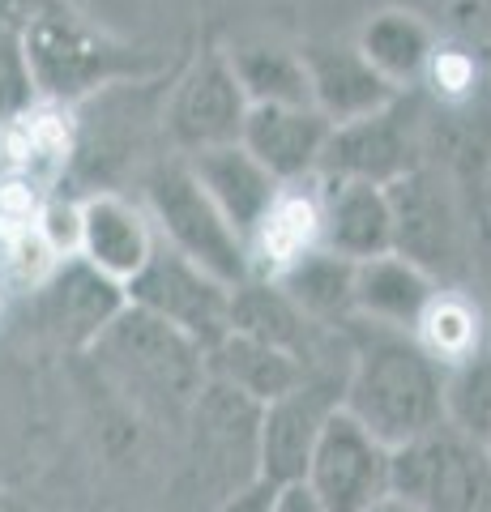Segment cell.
<instances>
[{"instance_id": "cell-1", "label": "cell", "mask_w": 491, "mask_h": 512, "mask_svg": "<svg viewBox=\"0 0 491 512\" xmlns=\"http://www.w3.org/2000/svg\"><path fill=\"white\" fill-rule=\"evenodd\" d=\"M342 410L389 448L423 440L427 431L445 427V367L415 333L363 325L351 376L342 380Z\"/></svg>"}, {"instance_id": "cell-2", "label": "cell", "mask_w": 491, "mask_h": 512, "mask_svg": "<svg viewBox=\"0 0 491 512\" xmlns=\"http://www.w3.org/2000/svg\"><path fill=\"white\" fill-rule=\"evenodd\" d=\"M30 90L43 103L73 107L107 86H141L163 60L107 35L69 0H43L39 13L18 30Z\"/></svg>"}, {"instance_id": "cell-3", "label": "cell", "mask_w": 491, "mask_h": 512, "mask_svg": "<svg viewBox=\"0 0 491 512\" xmlns=\"http://www.w3.org/2000/svg\"><path fill=\"white\" fill-rule=\"evenodd\" d=\"M146 205L158 227V239L167 248H176L193 265H201L205 274H214L218 282H227L231 291L252 278V256L248 244L235 235L231 222L218 214V205L205 197V188L197 184V175L188 171V163H158L146 180Z\"/></svg>"}, {"instance_id": "cell-4", "label": "cell", "mask_w": 491, "mask_h": 512, "mask_svg": "<svg viewBox=\"0 0 491 512\" xmlns=\"http://www.w3.org/2000/svg\"><path fill=\"white\" fill-rule=\"evenodd\" d=\"M129 389L163 406H193L205 389V350L141 308H124L90 346Z\"/></svg>"}, {"instance_id": "cell-5", "label": "cell", "mask_w": 491, "mask_h": 512, "mask_svg": "<svg viewBox=\"0 0 491 512\" xmlns=\"http://www.w3.org/2000/svg\"><path fill=\"white\" fill-rule=\"evenodd\" d=\"M389 495L423 512H491V448L436 427L393 448Z\"/></svg>"}, {"instance_id": "cell-6", "label": "cell", "mask_w": 491, "mask_h": 512, "mask_svg": "<svg viewBox=\"0 0 491 512\" xmlns=\"http://www.w3.org/2000/svg\"><path fill=\"white\" fill-rule=\"evenodd\" d=\"M133 308L167 320L171 329H180L188 342L201 350H214L231 333V286L205 274L176 248H167L163 239L154 244L146 269L124 286Z\"/></svg>"}, {"instance_id": "cell-7", "label": "cell", "mask_w": 491, "mask_h": 512, "mask_svg": "<svg viewBox=\"0 0 491 512\" xmlns=\"http://www.w3.org/2000/svg\"><path fill=\"white\" fill-rule=\"evenodd\" d=\"M248 120V99L231 73L227 52H201L180 73L176 90L163 107V128L184 158L240 146Z\"/></svg>"}, {"instance_id": "cell-8", "label": "cell", "mask_w": 491, "mask_h": 512, "mask_svg": "<svg viewBox=\"0 0 491 512\" xmlns=\"http://www.w3.org/2000/svg\"><path fill=\"white\" fill-rule=\"evenodd\" d=\"M342 410V380L312 372L304 384L257 410V478L269 487L304 483L325 423Z\"/></svg>"}, {"instance_id": "cell-9", "label": "cell", "mask_w": 491, "mask_h": 512, "mask_svg": "<svg viewBox=\"0 0 491 512\" xmlns=\"http://www.w3.org/2000/svg\"><path fill=\"white\" fill-rule=\"evenodd\" d=\"M389 474H393V448L380 444L346 410H338L321 431L304 487L316 495V504L325 512H368L389 495Z\"/></svg>"}, {"instance_id": "cell-10", "label": "cell", "mask_w": 491, "mask_h": 512, "mask_svg": "<svg viewBox=\"0 0 491 512\" xmlns=\"http://www.w3.org/2000/svg\"><path fill=\"white\" fill-rule=\"evenodd\" d=\"M410 171H415V137H410V124L402 116V99H398L393 107L376 111V116L338 124L325 141L321 171L316 175L325 184L389 188Z\"/></svg>"}, {"instance_id": "cell-11", "label": "cell", "mask_w": 491, "mask_h": 512, "mask_svg": "<svg viewBox=\"0 0 491 512\" xmlns=\"http://www.w3.org/2000/svg\"><path fill=\"white\" fill-rule=\"evenodd\" d=\"M43 329L65 346H94L107 333V325L129 308L124 286L99 274L82 256H65L56 269L35 286Z\"/></svg>"}, {"instance_id": "cell-12", "label": "cell", "mask_w": 491, "mask_h": 512, "mask_svg": "<svg viewBox=\"0 0 491 512\" xmlns=\"http://www.w3.org/2000/svg\"><path fill=\"white\" fill-rule=\"evenodd\" d=\"M304 69L312 86V107L321 111L329 124H351L363 116H376L402 99L398 86L380 77L355 43H312L304 47Z\"/></svg>"}, {"instance_id": "cell-13", "label": "cell", "mask_w": 491, "mask_h": 512, "mask_svg": "<svg viewBox=\"0 0 491 512\" xmlns=\"http://www.w3.org/2000/svg\"><path fill=\"white\" fill-rule=\"evenodd\" d=\"M334 133L316 107H248L240 146L274 175L282 188L304 184L321 171L325 141Z\"/></svg>"}, {"instance_id": "cell-14", "label": "cell", "mask_w": 491, "mask_h": 512, "mask_svg": "<svg viewBox=\"0 0 491 512\" xmlns=\"http://www.w3.org/2000/svg\"><path fill=\"white\" fill-rule=\"evenodd\" d=\"M158 235L141 205H133L120 192H90L82 197V239H77V256L90 261L99 274L129 286L141 269H146Z\"/></svg>"}, {"instance_id": "cell-15", "label": "cell", "mask_w": 491, "mask_h": 512, "mask_svg": "<svg viewBox=\"0 0 491 512\" xmlns=\"http://www.w3.org/2000/svg\"><path fill=\"white\" fill-rule=\"evenodd\" d=\"M184 163L244 244L257 235V227L269 218V210H274V201L282 197V184L244 146L205 150V154L184 158Z\"/></svg>"}, {"instance_id": "cell-16", "label": "cell", "mask_w": 491, "mask_h": 512, "mask_svg": "<svg viewBox=\"0 0 491 512\" xmlns=\"http://www.w3.org/2000/svg\"><path fill=\"white\" fill-rule=\"evenodd\" d=\"M436 295L440 291L432 274L398 252H385L355 265V320L372 329L415 333L427 308L436 303Z\"/></svg>"}, {"instance_id": "cell-17", "label": "cell", "mask_w": 491, "mask_h": 512, "mask_svg": "<svg viewBox=\"0 0 491 512\" xmlns=\"http://www.w3.org/2000/svg\"><path fill=\"white\" fill-rule=\"evenodd\" d=\"M321 248L363 265L393 252V205L376 184H325L321 192Z\"/></svg>"}, {"instance_id": "cell-18", "label": "cell", "mask_w": 491, "mask_h": 512, "mask_svg": "<svg viewBox=\"0 0 491 512\" xmlns=\"http://www.w3.org/2000/svg\"><path fill=\"white\" fill-rule=\"evenodd\" d=\"M205 372L252 406L278 402L282 393H291L295 384H304L312 376L287 350L269 346L261 338H248V333H235V329L214 350H205Z\"/></svg>"}, {"instance_id": "cell-19", "label": "cell", "mask_w": 491, "mask_h": 512, "mask_svg": "<svg viewBox=\"0 0 491 512\" xmlns=\"http://www.w3.org/2000/svg\"><path fill=\"white\" fill-rule=\"evenodd\" d=\"M389 205H393V252L415 261L423 269L440 265L449 252V205H445V192L432 180L427 171H410L402 175L398 184H389Z\"/></svg>"}, {"instance_id": "cell-20", "label": "cell", "mask_w": 491, "mask_h": 512, "mask_svg": "<svg viewBox=\"0 0 491 512\" xmlns=\"http://www.w3.org/2000/svg\"><path fill=\"white\" fill-rule=\"evenodd\" d=\"M73 124H69V107L56 103H26L22 111H13L0 128V150H5L9 175H22L39 188V175H56L65 171L73 158Z\"/></svg>"}, {"instance_id": "cell-21", "label": "cell", "mask_w": 491, "mask_h": 512, "mask_svg": "<svg viewBox=\"0 0 491 512\" xmlns=\"http://www.w3.org/2000/svg\"><path fill=\"white\" fill-rule=\"evenodd\" d=\"M231 329L235 333H248V338H261L269 346L287 350L299 363H312V342H316V320H308L295 303L282 295L278 282H244L235 286L231 295ZM312 372V367H308Z\"/></svg>"}, {"instance_id": "cell-22", "label": "cell", "mask_w": 491, "mask_h": 512, "mask_svg": "<svg viewBox=\"0 0 491 512\" xmlns=\"http://www.w3.org/2000/svg\"><path fill=\"white\" fill-rule=\"evenodd\" d=\"M274 282L316 325H351L355 320V265L334 252L316 248L308 256H299Z\"/></svg>"}, {"instance_id": "cell-23", "label": "cell", "mask_w": 491, "mask_h": 512, "mask_svg": "<svg viewBox=\"0 0 491 512\" xmlns=\"http://www.w3.org/2000/svg\"><path fill=\"white\" fill-rule=\"evenodd\" d=\"M248 107H312L304 56L274 43H248L227 52Z\"/></svg>"}, {"instance_id": "cell-24", "label": "cell", "mask_w": 491, "mask_h": 512, "mask_svg": "<svg viewBox=\"0 0 491 512\" xmlns=\"http://www.w3.org/2000/svg\"><path fill=\"white\" fill-rule=\"evenodd\" d=\"M359 52L372 69L385 77L389 86H406L436 60V43H432V30H427L415 13H402V9H385L359 30Z\"/></svg>"}, {"instance_id": "cell-25", "label": "cell", "mask_w": 491, "mask_h": 512, "mask_svg": "<svg viewBox=\"0 0 491 512\" xmlns=\"http://www.w3.org/2000/svg\"><path fill=\"white\" fill-rule=\"evenodd\" d=\"M316 248H321V197L282 188L269 218L248 239V256H257L261 265L282 274L287 265H295L299 256H308Z\"/></svg>"}, {"instance_id": "cell-26", "label": "cell", "mask_w": 491, "mask_h": 512, "mask_svg": "<svg viewBox=\"0 0 491 512\" xmlns=\"http://www.w3.org/2000/svg\"><path fill=\"white\" fill-rule=\"evenodd\" d=\"M445 427L491 448V350L479 346L462 363L445 367Z\"/></svg>"}, {"instance_id": "cell-27", "label": "cell", "mask_w": 491, "mask_h": 512, "mask_svg": "<svg viewBox=\"0 0 491 512\" xmlns=\"http://www.w3.org/2000/svg\"><path fill=\"white\" fill-rule=\"evenodd\" d=\"M415 338H419V346H423L440 367H453V363H462L466 355H474V350H479V320L470 316L466 303L440 299V295H436V303H432V308H427V316L419 320Z\"/></svg>"}, {"instance_id": "cell-28", "label": "cell", "mask_w": 491, "mask_h": 512, "mask_svg": "<svg viewBox=\"0 0 491 512\" xmlns=\"http://www.w3.org/2000/svg\"><path fill=\"white\" fill-rule=\"evenodd\" d=\"M274 500H278V487H269L265 478H252V483L235 487L218 512H274Z\"/></svg>"}, {"instance_id": "cell-29", "label": "cell", "mask_w": 491, "mask_h": 512, "mask_svg": "<svg viewBox=\"0 0 491 512\" xmlns=\"http://www.w3.org/2000/svg\"><path fill=\"white\" fill-rule=\"evenodd\" d=\"M274 512H325V508L316 504V495L304 483H291V487H278Z\"/></svg>"}, {"instance_id": "cell-30", "label": "cell", "mask_w": 491, "mask_h": 512, "mask_svg": "<svg viewBox=\"0 0 491 512\" xmlns=\"http://www.w3.org/2000/svg\"><path fill=\"white\" fill-rule=\"evenodd\" d=\"M39 5L43 0H0V30H13V35H18V30L39 13Z\"/></svg>"}, {"instance_id": "cell-31", "label": "cell", "mask_w": 491, "mask_h": 512, "mask_svg": "<svg viewBox=\"0 0 491 512\" xmlns=\"http://www.w3.org/2000/svg\"><path fill=\"white\" fill-rule=\"evenodd\" d=\"M368 512H423V508H415V504L398 500V495H385V500H380V504H372Z\"/></svg>"}]
</instances>
